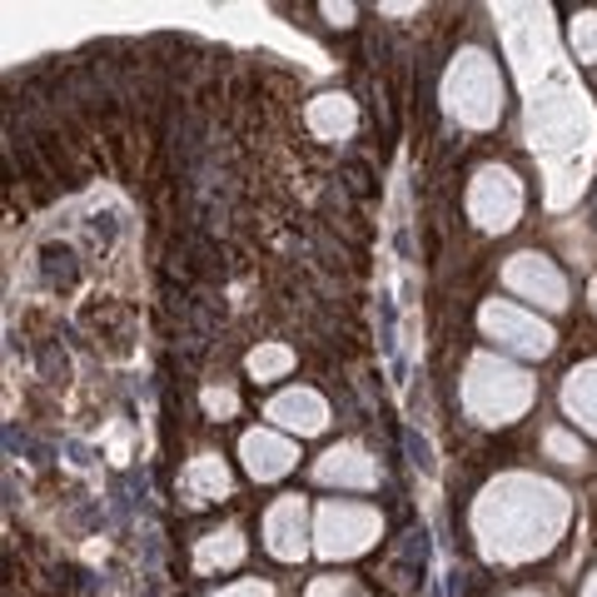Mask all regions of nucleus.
<instances>
[{"label": "nucleus", "instance_id": "nucleus-2", "mask_svg": "<svg viewBox=\"0 0 597 597\" xmlns=\"http://www.w3.org/2000/svg\"><path fill=\"white\" fill-rule=\"evenodd\" d=\"M593 105L578 85H568L562 70H548L542 85L528 95V145L548 169V205L562 209L568 199L583 195L588 185V159H593Z\"/></svg>", "mask_w": 597, "mask_h": 597}, {"label": "nucleus", "instance_id": "nucleus-3", "mask_svg": "<svg viewBox=\"0 0 597 597\" xmlns=\"http://www.w3.org/2000/svg\"><path fill=\"white\" fill-rule=\"evenodd\" d=\"M458 399H463V413L473 423H488V429H508V423H518L522 413L532 409V399H538V383H532L528 369H518L513 359L503 354H473L463 369V389H458Z\"/></svg>", "mask_w": 597, "mask_h": 597}, {"label": "nucleus", "instance_id": "nucleus-15", "mask_svg": "<svg viewBox=\"0 0 597 597\" xmlns=\"http://www.w3.org/2000/svg\"><path fill=\"white\" fill-rule=\"evenodd\" d=\"M562 413H568L578 429L597 433V359L578 364L562 379Z\"/></svg>", "mask_w": 597, "mask_h": 597}, {"label": "nucleus", "instance_id": "nucleus-4", "mask_svg": "<svg viewBox=\"0 0 597 597\" xmlns=\"http://www.w3.org/2000/svg\"><path fill=\"white\" fill-rule=\"evenodd\" d=\"M443 110L468 130H488L503 115V75L483 50H463L443 75Z\"/></svg>", "mask_w": 597, "mask_h": 597}, {"label": "nucleus", "instance_id": "nucleus-25", "mask_svg": "<svg viewBox=\"0 0 597 597\" xmlns=\"http://www.w3.org/2000/svg\"><path fill=\"white\" fill-rule=\"evenodd\" d=\"M508 597H542V593H528V588H522V593H508Z\"/></svg>", "mask_w": 597, "mask_h": 597}, {"label": "nucleus", "instance_id": "nucleus-11", "mask_svg": "<svg viewBox=\"0 0 597 597\" xmlns=\"http://www.w3.org/2000/svg\"><path fill=\"white\" fill-rule=\"evenodd\" d=\"M264 419H270L274 429H284V433L314 439V433L329 429V403L319 399L314 389H284V393H274V399H270Z\"/></svg>", "mask_w": 597, "mask_h": 597}, {"label": "nucleus", "instance_id": "nucleus-10", "mask_svg": "<svg viewBox=\"0 0 597 597\" xmlns=\"http://www.w3.org/2000/svg\"><path fill=\"white\" fill-rule=\"evenodd\" d=\"M239 458H244V468H249V478L280 483V478L298 463V443L284 439V433H274V429H249L239 439Z\"/></svg>", "mask_w": 597, "mask_h": 597}, {"label": "nucleus", "instance_id": "nucleus-19", "mask_svg": "<svg viewBox=\"0 0 597 597\" xmlns=\"http://www.w3.org/2000/svg\"><path fill=\"white\" fill-rule=\"evenodd\" d=\"M572 50H578V60H597V16L593 10L572 20Z\"/></svg>", "mask_w": 597, "mask_h": 597}, {"label": "nucleus", "instance_id": "nucleus-22", "mask_svg": "<svg viewBox=\"0 0 597 597\" xmlns=\"http://www.w3.org/2000/svg\"><path fill=\"white\" fill-rule=\"evenodd\" d=\"M215 597H274V588L264 578H244V583H229V588H219Z\"/></svg>", "mask_w": 597, "mask_h": 597}, {"label": "nucleus", "instance_id": "nucleus-5", "mask_svg": "<svg viewBox=\"0 0 597 597\" xmlns=\"http://www.w3.org/2000/svg\"><path fill=\"white\" fill-rule=\"evenodd\" d=\"M383 532L379 508L369 503H344V498H329L314 513V552L324 562H349L359 552H369Z\"/></svg>", "mask_w": 597, "mask_h": 597}, {"label": "nucleus", "instance_id": "nucleus-17", "mask_svg": "<svg viewBox=\"0 0 597 597\" xmlns=\"http://www.w3.org/2000/svg\"><path fill=\"white\" fill-rule=\"evenodd\" d=\"M290 369H294V349L290 344H260L249 354V379H260V383L284 379Z\"/></svg>", "mask_w": 597, "mask_h": 597}, {"label": "nucleus", "instance_id": "nucleus-16", "mask_svg": "<svg viewBox=\"0 0 597 597\" xmlns=\"http://www.w3.org/2000/svg\"><path fill=\"white\" fill-rule=\"evenodd\" d=\"M244 562V532L239 528H215L195 542V568L199 572H229Z\"/></svg>", "mask_w": 597, "mask_h": 597}, {"label": "nucleus", "instance_id": "nucleus-18", "mask_svg": "<svg viewBox=\"0 0 597 597\" xmlns=\"http://www.w3.org/2000/svg\"><path fill=\"white\" fill-rule=\"evenodd\" d=\"M542 453H548V458H558V463H588V453H583V443L578 439H572V433L568 429H548V433H542Z\"/></svg>", "mask_w": 597, "mask_h": 597}, {"label": "nucleus", "instance_id": "nucleus-6", "mask_svg": "<svg viewBox=\"0 0 597 597\" xmlns=\"http://www.w3.org/2000/svg\"><path fill=\"white\" fill-rule=\"evenodd\" d=\"M478 329L498 344V354H513V359H548L552 344H558V334H552L538 314L508 304V298H488V304L478 309Z\"/></svg>", "mask_w": 597, "mask_h": 597}, {"label": "nucleus", "instance_id": "nucleus-12", "mask_svg": "<svg viewBox=\"0 0 597 597\" xmlns=\"http://www.w3.org/2000/svg\"><path fill=\"white\" fill-rule=\"evenodd\" d=\"M314 478L324 488H379V458L359 443H334L314 463Z\"/></svg>", "mask_w": 597, "mask_h": 597}, {"label": "nucleus", "instance_id": "nucleus-13", "mask_svg": "<svg viewBox=\"0 0 597 597\" xmlns=\"http://www.w3.org/2000/svg\"><path fill=\"white\" fill-rule=\"evenodd\" d=\"M304 125L319 135V140H349V135L359 130V105L349 100V95L329 90V95H319V100H309Z\"/></svg>", "mask_w": 597, "mask_h": 597}, {"label": "nucleus", "instance_id": "nucleus-20", "mask_svg": "<svg viewBox=\"0 0 597 597\" xmlns=\"http://www.w3.org/2000/svg\"><path fill=\"white\" fill-rule=\"evenodd\" d=\"M309 597H354V578H344V572L314 578V583H309Z\"/></svg>", "mask_w": 597, "mask_h": 597}, {"label": "nucleus", "instance_id": "nucleus-24", "mask_svg": "<svg viewBox=\"0 0 597 597\" xmlns=\"http://www.w3.org/2000/svg\"><path fill=\"white\" fill-rule=\"evenodd\" d=\"M583 597H597V572L588 578V588H583Z\"/></svg>", "mask_w": 597, "mask_h": 597}, {"label": "nucleus", "instance_id": "nucleus-1", "mask_svg": "<svg viewBox=\"0 0 597 597\" xmlns=\"http://www.w3.org/2000/svg\"><path fill=\"white\" fill-rule=\"evenodd\" d=\"M572 522V498L552 478L498 473L473 503V538L488 562H532L558 548Z\"/></svg>", "mask_w": 597, "mask_h": 597}, {"label": "nucleus", "instance_id": "nucleus-21", "mask_svg": "<svg viewBox=\"0 0 597 597\" xmlns=\"http://www.w3.org/2000/svg\"><path fill=\"white\" fill-rule=\"evenodd\" d=\"M234 409H239V393L234 389H205V413L209 419H229Z\"/></svg>", "mask_w": 597, "mask_h": 597}, {"label": "nucleus", "instance_id": "nucleus-9", "mask_svg": "<svg viewBox=\"0 0 597 597\" xmlns=\"http://www.w3.org/2000/svg\"><path fill=\"white\" fill-rule=\"evenodd\" d=\"M314 522H309V503L304 498H274L270 513H264V548L280 562H298L309 548H314Z\"/></svg>", "mask_w": 597, "mask_h": 597}, {"label": "nucleus", "instance_id": "nucleus-8", "mask_svg": "<svg viewBox=\"0 0 597 597\" xmlns=\"http://www.w3.org/2000/svg\"><path fill=\"white\" fill-rule=\"evenodd\" d=\"M503 284H508V294L552 309V314L568 309V280H562V270L548 260V254H532V249L513 254V260L503 264Z\"/></svg>", "mask_w": 597, "mask_h": 597}, {"label": "nucleus", "instance_id": "nucleus-7", "mask_svg": "<svg viewBox=\"0 0 597 597\" xmlns=\"http://www.w3.org/2000/svg\"><path fill=\"white\" fill-rule=\"evenodd\" d=\"M522 215V179L503 165H483L468 185V219L488 234H508Z\"/></svg>", "mask_w": 597, "mask_h": 597}, {"label": "nucleus", "instance_id": "nucleus-14", "mask_svg": "<svg viewBox=\"0 0 597 597\" xmlns=\"http://www.w3.org/2000/svg\"><path fill=\"white\" fill-rule=\"evenodd\" d=\"M234 478L229 468H224V458L215 453H199L185 463V473H179V493H185V503H215V498H229Z\"/></svg>", "mask_w": 597, "mask_h": 597}, {"label": "nucleus", "instance_id": "nucleus-23", "mask_svg": "<svg viewBox=\"0 0 597 597\" xmlns=\"http://www.w3.org/2000/svg\"><path fill=\"white\" fill-rule=\"evenodd\" d=\"M324 16L339 20V26H349V20H354V6H324Z\"/></svg>", "mask_w": 597, "mask_h": 597}]
</instances>
